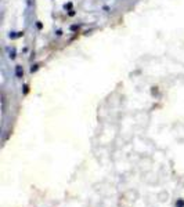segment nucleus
I'll return each mask as SVG.
<instances>
[{
	"mask_svg": "<svg viewBox=\"0 0 184 207\" xmlns=\"http://www.w3.org/2000/svg\"><path fill=\"white\" fill-rule=\"evenodd\" d=\"M8 54H10L8 57H10L11 59H14V58H15V49H11L10 51H8Z\"/></svg>",
	"mask_w": 184,
	"mask_h": 207,
	"instance_id": "2",
	"label": "nucleus"
},
{
	"mask_svg": "<svg viewBox=\"0 0 184 207\" xmlns=\"http://www.w3.org/2000/svg\"><path fill=\"white\" fill-rule=\"evenodd\" d=\"M36 69H37V65H33L32 68H31V72H35V71H36Z\"/></svg>",
	"mask_w": 184,
	"mask_h": 207,
	"instance_id": "4",
	"label": "nucleus"
},
{
	"mask_svg": "<svg viewBox=\"0 0 184 207\" xmlns=\"http://www.w3.org/2000/svg\"><path fill=\"white\" fill-rule=\"evenodd\" d=\"M15 76L18 79H21L24 76V69H22V66H21V65H17V66H15Z\"/></svg>",
	"mask_w": 184,
	"mask_h": 207,
	"instance_id": "1",
	"label": "nucleus"
},
{
	"mask_svg": "<svg viewBox=\"0 0 184 207\" xmlns=\"http://www.w3.org/2000/svg\"><path fill=\"white\" fill-rule=\"evenodd\" d=\"M176 207H184V200L183 199H179V200L176 202Z\"/></svg>",
	"mask_w": 184,
	"mask_h": 207,
	"instance_id": "3",
	"label": "nucleus"
},
{
	"mask_svg": "<svg viewBox=\"0 0 184 207\" xmlns=\"http://www.w3.org/2000/svg\"><path fill=\"white\" fill-rule=\"evenodd\" d=\"M71 29H72V30H76V29H79V26L73 25V26H71Z\"/></svg>",
	"mask_w": 184,
	"mask_h": 207,
	"instance_id": "5",
	"label": "nucleus"
}]
</instances>
